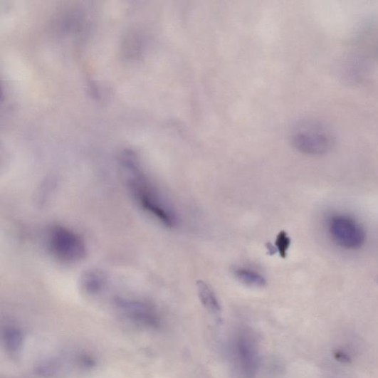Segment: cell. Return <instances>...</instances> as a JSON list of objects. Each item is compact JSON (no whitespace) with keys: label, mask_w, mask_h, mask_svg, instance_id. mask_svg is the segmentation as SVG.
<instances>
[{"label":"cell","mask_w":378,"mask_h":378,"mask_svg":"<svg viewBox=\"0 0 378 378\" xmlns=\"http://www.w3.org/2000/svg\"><path fill=\"white\" fill-rule=\"evenodd\" d=\"M127 185L133 200L143 211L168 228L177 227L179 216L172 204L150 180L133 158L124 161Z\"/></svg>","instance_id":"cell-1"},{"label":"cell","mask_w":378,"mask_h":378,"mask_svg":"<svg viewBox=\"0 0 378 378\" xmlns=\"http://www.w3.org/2000/svg\"><path fill=\"white\" fill-rule=\"evenodd\" d=\"M113 307L119 315L134 325L148 330H158L162 327L160 312L143 298L118 295L114 298Z\"/></svg>","instance_id":"cell-2"},{"label":"cell","mask_w":378,"mask_h":378,"mask_svg":"<svg viewBox=\"0 0 378 378\" xmlns=\"http://www.w3.org/2000/svg\"><path fill=\"white\" fill-rule=\"evenodd\" d=\"M47 242L51 254L63 263L80 262L87 255L83 237L65 226H52L48 232Z\"/></svg>","instance_id":"cell-3"},{"label":"cell","mask_w":378,"mask_h":378,"mask_svg":"<svg viewBox=\"0 0 378 378\" xmlns=\"http://www.w3.org/2000/svg\"><path fill=\"white\" fill-rule=\"evenodd\" d=\"M292 137L295 147L310 155L325 154L335 143V136L331 130L315 121H305L297 125Z\"/></svg>","instance_id":"cell-4"},{"label":"cell","mask_w":378,"mask_h":378,"mask_svg":"<svg viewBox=\"0 0 378 378\" xmlns=\"http://www.w3.org/2000/svg\"><path fill=\"white\" fill-rule=\"evenodd\" d=\"M328 229L336 245L350 251L360 249L366 241V231L354 218L345 214L332 216Z\"/></svg>","instance_id":"cell-5"},{"label":"cell","mask_w":378,"mask_h":378,"mask_svg":"<svg viewBox=\"0 0 378 378\" xmlns=\"http://www.w3.org/2000/svg\"><path fill=\"white\" fill-rule=\"evenodd\" d=\"M95 366L93 357L85 352L59 354L46 358L36 367V372L43 377H61L73 368L88 369Z\"/></svg>","instance_id":"cell-6"},{"label":"cell","mask_w":378,"mask_h":378,"mask_svg":"<svg viewBox=\"0 0 378 378\" xmlns=\"http://www.w3.org/2000/svg\"><path fill=\"white\" fill-rule=\"evenodd\" d=\"M238 366L246 378H253L260 367V355L253 338L248 333L238 335L236 341Z\"/></svg>","instance_id":"cell-7"},{"label":"cell","mask_w":378,"mask_h":378,"mask_svg":"<svg viewBox=\"0 0 378 378\" xmlns=\"http://www.w3.org/2000/svg\"><path fill=\"white\" fill-rule=\"evenodd\" d=\"M26 342L23 330L14 325H6L2 331V344L7 354L16 357L23 352Z\"/></svg>","instance_id":"cell-8"},{"label":"cell","mask_w":378,"mask_h":378,"mask_svg":"<svg viewBox=\"0 0 378 378\" xmlns=\"http://www.w3.org/2000/svg\"><path fill=\"white\" fill-rule=\"evenodd\" d=\"M107 277L104 271L99 269H89L81 275L80 287L86 294L96 295L106 288Z\"/></svg>","instance_id":"cell-9"},{"label":"cell","mask_w":378,"mask_h":378,"mask_svg":"<svg viewBox=\"0 0 378 378\" xmlns=\"http://www.w3.org/2000/svg\"><path fill=\"white\" fill-rule=\"evenodd\" d=\"M196 288L199 298L204 308L213 314H220L221 306L213 289L203 281H198Z\"/></svg>","instance_id":"cell-10"},{"label":"cell","mask_w":378,"mask_h":378,"mask_svg":"<svg viewBox=\"0 0 378 378\" xmlns=\"http://www.w3.org/2000/svg\"><path fill=\"white\" fill-rule=\"evenodd\" d=\"M235 276L238 281L253 288H263L266 285L265 277L256 271L247 268H238L234 270Z\"/></svg>","instance_id":"cell-11"},{"label":"cell","mask_w":378,"mask_h":378,"mask_svg":"<svg viewBox=\"0 0 378 378\" xmlns=\"http://www.w3.org/2000/svg\"><path fill=\"white\" fill-rule=\"evenodd\" d=\"M275 245L280 252V254L282 257L285 258L287 254V251L290 245V238L288 236L285 232H281L278 235L276 238Z\"/></svg>","instance_id":"cell-12"},{"label":"cell","mask_w":378,"mask_h":378,"mask_svg":"<svg viewBox=\"0 0 378 378\" xmlns=\"http://www.w3.org/2000/svg\"><path fill=\"white\" fill-rule=\"evenodd\" d=\"M334 356L338 362H341L342 363H349L351 361L350 356L342 351L336 352Z\"/></svg>","instance_id":"cell-13"}]
</instances>
